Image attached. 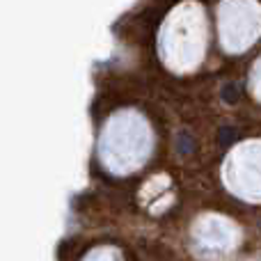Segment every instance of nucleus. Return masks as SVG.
Segmentation results:
<instances>
[{
  "label": "nucleus",
  "instance_id": "obj_1",
  "mask_svg": "<svg viewBox=\"0 0 261 261\" xmlns=\"http://www.w3.org/2000/svg\"><path fill=\"white\" fill-rule=\"evenodd\" d=\"M231 140H234V133H231L229 128H225V130L220 133V142H222V144H231Z\"/></svg>",
  "mask_w": 261,
  "mask_h": 261
}]
</instances>
